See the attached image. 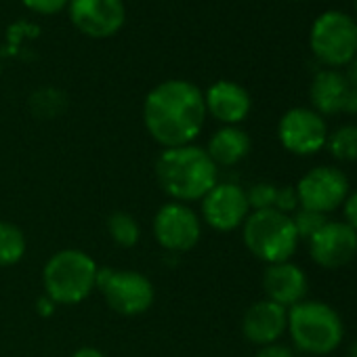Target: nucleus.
<instances>
[{
    "label": "nucleus",
    "instance_id": "obj_1",
    "mask_svg": "<svg viewBox=\"0 0 357 357\" xmlns=\"http://www.w3.org/2000/svg\"><path fill=\"white\" fill-rule=\"evenodd\" d=\"M206 118L204 93L188 80L160 82L147 93L143 103V124L162 149L196 143Z\"/></svg>",
    "mask_w": 357,
    "mask_h": 357
},
{
    "label": "nucleus",
    "instance_id": "obj_2",
    "mask_svg": "<svg viewBox=\"0 0 357 357\" xmlns=\"http://www.w3.org/2000/svg\"><path fill=\"white\" fill-rule=\"evenodd\" d=\"M153 176L170 202L192 206L219 183V168L202 145L190 143L162 149L153 162Z\"/></svg>",
    "mask_w": 357,
    "mask_h": 357
},
{
    "label": "nucleus",
    "instance_id": "obj_3",
    "mask_svg": "<svg viewBox=\"0 0 357 357\" xmlns=\"http://www.w3.org/2000/svg\"><path fill=\"white\" fill-rule=\"evenodd\" d=\"M97 261L80 248H61L43 267L45 294L57 307H72L86 301L97 290Z\"/></svg>",
    "mask_w": 357,
    "mask_h": 357
},
{
    "label": "nucleus",
    "instance_id": "obj_4",
    "mask_svg": "<svg viewBox=\"0 0 357 357\" xmlns=\"http://www.w3.org/2000/svg\"><path fill=\"white\" fill-rule=\"evenodd\" d=\"M286 334L296 351L321 357L342 344L344 324L340 313L328 303L305 298L288 309Z\"/></svg>",
    "mask_w": 357,
    "mask_h": 357
},
{
    "label": "nucleus",
    "instance_id": "obj_5",
    "mask_svg": "<svg viewBox=\"0 0 357 357\" xmlns=\"http://www.w3.org/2000/svg\"><path fill=\"white\" fill-rule=\"evenodd\" d=\"M242 240L248 252L265 265L292 261L301 244L292 217L269 211H255L242 225Z\"/></svg>",
    "mask_w": 357,
    "mask_h": 357
},
{
    "label": "nucleus",
    "instance_id": "obj_6",
    "mask_svg": "<svg viewBox=\"0 0 357 357\" xmlns=\"http://www.w3.org/2000/svg\"><path fill=\"white\" fill-rule=\"evenodd\" d=\"M309 47L328 70L349 66L357 55V22L342 11L321 13L311 26Z\"/></svg>",
    "mask_w": 357,
    "mask_h": 357
},
{
    "label": "nucleus",
    "instance_id": "obj_7",
    "mask_svg": "<svg viewBox=\"0 0 357 357\" xmlns=\"http://www.w3.org/2000/svg\"><path fill=\"white\" fill-rule=\"evenodd\" d=\"M97 290L105 305L124 317L143 315L155 301V288L151 280L135 269L99 267Z\"/></svg>",
    "mask_w": 357,
    "mask_h": 357
},
{
    "label": "nucleus",
    "instance_id": "obj_8",
    "mask_svg": "<svg viewBox=\"0 0 357 357\" xmlns=\"http://www.w3.org/2000/svg\"><path fill=\"white\" fill-rule=\"evenodd\" d=\"M202 219L190 206L181 202H166L162 204L151 221V234L155 244L170 252L183 255L194 250L202 240Z\"/></svg>",
    "mask_w": 357,
    "mask_h": 357
},
{
    "label": "nucleus",
    "instance_id": "obj_9",
    "mask_svg": "<svg viewBox=\"0 0 357 357\" xmlns=\"http://www.w3.org/2000/svg\"><path fill=\"white\" fill-rule=\"evenodd\" d=\"M294 188H296L301 208H307L326 217L338 211L351 192V183L344 170L332 164L313 166L298 178V183Z\"/></svg>",
    "mask_w": 357,
    "mask_h": 357
},
{
    "label": "nucleus",
    "instance_id": "obj_10",
    "mask_svg": "<svg viewBox=\"0 0 357 357\" xmlns=\"http://www.w3.org/2000/svg\"><path fill=\"white\" fill-rule=\"evenodd\" d=\"M198 204H200L198 215L202 219V225L219 234L242 229L244 221L250 215L246 190L231 181H219Z\"/></svg>",
    "mask_w": 357,
    "mask_h": 357
},
{
    "label": "nucleus",
    "instance_id": "obj_11",
    "mask_svg": "<svg viewBox=\"0 0 357 357\" xmlns=\"http://www.w3.org/2000/svg\"><path fill=\"white\" fill-rule=\"evenodd\" d=\"M328 135L326 118L311 107H292L278 122V139L282 147L301 158L321 151Z\"/></svg>",
    "mask_w": 357,
    "mask_h": 357
},
{
    "label": "nucleus",
    "instance_id": "obj_12",
    "mask_svg": "<svg viewBox=\"0 0 357 357\" xmlns=\"http://www.w3.org/2000/svg\"><path fill=\"white\" fill-rule=\"evenodd\" d=\"M311 261L328 271L347 267L357 259V231L344 221H330L307 240Z\"/></svg>",
    "mask_w": 357,
    "mask_h": 357
},
{
    "label": "nucleus",
    "instance_id": "obj_13",
    "mask_svg": "<svg viewBox=\"0 0 357 357\" xmlns=\"http://www.w3.org/2000/svg\"><path fill=\"white\" fill-rule=\"evenodd\" d=\"M74 26L91 38H107L124 26L122 0H70Z\"/></svg>",
    "mask_w": 357,
    "mask_h": 357
},
{
    "label": "nucleus",
    "instance_id": "obj_14",
    "mask_svg": "<svg viewBox=\"0 0 357 357\" xmlns=\"http://www.w3.org/2000/svg\"><path fill=\"white\" fill-rule=\"evenodd\" d=\"M286 328H288V309L267 298L252 303L242 317V334L248 342L257 347L280 342L282 336L286 334Z\"/></svg>",
    "mask_w": 357,
    "mask_h": 357
},
{
    "label": "nucleus",
    "instance_id": "obj_15",
    "mask_svg": "<svg viewBox=\"0 0 357 357\" xmlns=\"http://www.w3.org/2000/svg\"><path fill=\"white\" fill-rule=\"evenodd\" d=\"M263 292L267 301H273L286 309L307 298L309 278L305 269L292 261L267 265L263 273Z\"/></svg>",
    "mask_w": 357,
    "mask_h": 357
},
{
    "label": "nucleus",
    "instance_id": "obj_16",
    "mask_svg": "<svg viewBox=\"0 0 357 357\" xmlns=\"http://www.w3.org/2000/svg\"><path fill=\"white\" fill-rule=\"evenodd\" d=\"M206 114L213 116L223 126H240L252 107L248 91L231 80H219L211 84L204 93Z\"/></svg>",
    "mask_w": 357,
    "mask_h": 357
},
{
    "label": "nucleus",
    "instance_id": "obj_17",
    "mask_svg": "<svg viewBox=\"0 0 357 357\" xmlns=\"http://www.w3.org/2000/svg\"><path fill=\"white\" fill-rule=\"evenodd\" d=\"M351 91L349 78L338 70H321L315 74L311 86H309V101L311 109L319 116H336L342 114L344 99Z\"/></svg>",
    "mask_w": 357,
    "mask_h": 357
},
{
    "label": "nucleus",
    "instance_id": "obj_18",
    "mask_svg": "<svg viewBox=\"0 0 357 357\" xmlns=\"http://www.w3.org/2000/svg\"><path fill=\"white\" fill-rule=\"evenodd\" d=\"M250 147V135L242 126H221L211 135L204 149L217 168H231L248 158Z\"/></svg>",
    "mask_w": 357,
    "mask_h": 357
},
{
    "label": "nucleus",
    "instance_id": "obj_19",
    "mask_svg": "<svg viewBox=\"0 0 357 357\" xmlns=\"http://www.w3.org/2000/svg\"><path fill=\"white\" fill-rule=\"evenodd\" d=\"M28 250V240L24 229L11 221H0V267L17 265Z\"/></svg>",
    "mask_w": 357,
    "mask_h": 357
},
{
    "label": "nucleus",
    "instance_id": "obj_20",
    "mask_svg": "<svg viewBox=\"0 0 357 357\" xmlns=\"http://www.w3.org/2000/svg\"><path fill=\"white\" fill-rule=\"evenodd\" d=\"M105 229H107L109 240L118 248H132L141 240V227H139L137 219L130 213H124V211L112 213L107 217V221H105Z\"/></svg>",
    "mask_w": 357,
    "mask_h": 357
},
{
    "label": "nucleus",
    "instance_id": "obj_21",
    "mask_svg": "<svg viewBox=\"0 0 357 357\" xmlns=\"http://www.w3.org/2000/svg\"><path fill=\"white\" fill-rule=\"evenodd\" d=\"M326 149L338 162H357V124H342L328 135Z\"/></svg>",
    "mask_w": 357,
    "mask_h": 357
},
{
    "label": "nucleus",
    "instance_id": "obj_22",
    "mask_svg": "<svg viewBox=\"0 0 357 357\" xmlns=\"http://www.w3.org/2000/svg\"><path fill=\"white\" fill-rule=\"evenodd\" d=\"M292 217V223H294V229L298 234V240H309L313 238L326 223H328V217L326 215H319V213H313V211H307V208H298Z\"/></svg>",
    "mask_w": 357,
    "mask_h": 357
},
{
    "label": "nucleus",
    "instance_id": "obj_23",
    "mask_svg": "<svg viewBox=\"0 0 357 357\" xmlns=\"http://www.w3.org/2000/svg\"><path fill=\"white\" fill-rule=\"evenodd\" d=\"M275 194H278V185H275V183H269V181L252 183V185L246 190V198H248L250 213L273 208V204H275Z\"/></svg>",
    "mask_w": 357,
    "mask_h": 357
},
{
    "label": "nucleus",
    "instance_id": "obj_24",
    "mask_svg": "<svg viewBox=\"0 0 357 357\" xmlns=\"http://www.w3.org/2000/svg\"><path fill=\"white\" fill-rule=\"evenodd\" d=\"M273 208L278 213H284V215H294L301 208L298 196H296V188L294 185H282V188H278Z\"/></svg>",
    "mask_w": 357,
    "mask_h": 357
},
{
    "label": "nucleus",
    "instance_id": "obj_25",
    "mask_svg": "<svg viewBox=\"0 0 357 357\" xmlns=\"http://www.w3.org/2000/svg\"><path fill=\"white\" fill-rule=\"evenodd\" d=\"M70 0H24V5L36 13H43V15H51V13H57L61 11Z\"/></svg>",
    "mask_w": 357,
    "mask_h": 357
},
{
    "label": "nucleus",
    "instance_id": "obj_26",
    "mask_svg": "<svg viewBox=\"0 0 357 357\" xmlns=\"http://www.w3.org/2000/svg\"><path fill=\"white\" fill-rule=\"evenodd\" d=\"M340 211H342V221L357 231V190L349 192V196L344 198Z\"/></svg>",
    "mask_w": 357,
    "mask_h": 357
},
{
    "label": "nucleus",
    "instance_id": "obj_27",
    "mask_svg": "<svg viewBox=\"0 0 357 357\" xmlns=\"http://www.w3.org/2000/svg\"><path fill=\"white\" fill-rule=\"evenodd\" d=\"M255 357H296L294 349L284 344V342H275V344H267V347H259Z\"/></svg>",
    "mask_w": 357,
    "mask_h": 357
},
{
    "label": "nucleus",
    "instance_id": "obj_28",
    "mask_svg": "<svg viewBox=\"0 0 357 357\" xmlns=\"http://www.w3.org/2000/svg\"><path fill=\"white\" fill-rule=\"evenodd\" d=\"M55 309H57V305H55L47 294H43V296L36 301V313H38L40 317H49V315H53V313H55Z\"/></svg>",
    "mask_w": 357,
    "mask_h": 357
},
{
    "label": "nucleus",
    "instance_id": "obj_29",
    "mask_svg": "<svg viewBox=\"0 0 357 357\" xmlns=\"http://www.w3.org/2000/svg\"><path fill=\"white\" fill-rule=\"evenodd\" d=\"M342 114H349V116H355L357 114V89L351 86L347 99H344V107H342Z\"/></svg>",
    "mask_w": 357,
    "mask_h": 357
},
{
    "label": "nucleus",
    "instance_id": "obj_30",
    "mask_svg": "<svg viewBox=\"0 0 357 357\" xmlns=\"http://www.w3.org/2000/svg\"><path fill=\"white\" fill-rule=\"evenodd\" d=\"M70 357H105V353L97 347H80Z\"/></svg>",
    "mask_w": 357,
    "mask_h": 357
},
{
    "label": "nucleus",
    "instance_id": "obj_31",
    "mask_svg": "<svg viewBox=\"0 0 357 357\" xmlns=\"http://www.w3.org/2000/svg\"><path fill=\"white\" fill-rule=\"evenodd\" d=\"M349 66H351V68H349V76H347V78H349L351 86H355V89H357V55L353 57V61H351Z\"/></svg>",
    "mask_w": 357,
    "mask_h": 357
},
{
    "label": "nucleus",
    "instance_id": "obj_32",
    "mask_svg": "<svg viewBox=\"0 0 357 357\" xmlns=\"http://www.w3.org/2000/svg\"><path fill=\"white\" fill-rule=\"evenodd\" d=\"M349 357H357V338L349 344V353H347Z\"/></svg>",
    "mask_w": 357,
    "mask_h": 357
},
{
    "label": "nucleus",
    "instance_id": "obj_33",
    "mask_svg": "<svg viewBox=\"0 0 357 357\" xmlns=\"http://www.w3.org/2000/svg\"><path fill=\"white\" fill-rule=\"evenodd\" d=\"M355 11H357V0H355Z\"/></svg>",
    "mask_w": 357,
    "mask_h": 357
}]
</instances>
